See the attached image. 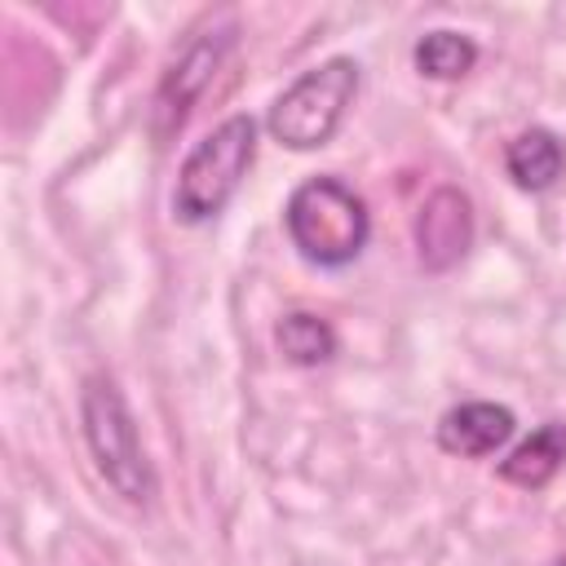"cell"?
Here are the masks:
<instances>
[{
  "label": "cell",
  "instance_id": "6da1fadb",
  "mask_svg": "<svg viewBox=\"0 0 566 566\" xmlns=\"http://www.w3.org/2000/svg\"><path fill=\"white\" fill-rule=\"evenodd\" d=\"M287 239L314 265H349L371 234V217L363 195H354L340 177H310L287 199Z\"/></svg>",
  "mask_w": 566,
  "mask_h": 566
},
{
  "label": "cell",
  "instance_id": "7a4b0ae2",
  "mask_svg": "<svg viewBox=\"0 0 566 566\" xmlns=\"http://www.w3.org/2000/svg\"><path fill=\"white\" fill-rule=\"evenodd\" d=\"M80 416H84V442L106 486L124 495L128 504H146L155 495V473H150V460L142 451V438H137V424H133V411L119 385L111 376H88Z\"/></svg>",
  "mask_w": 566,
  "mask_h": 566
},
{
  "label": "cell",
  "instance_id": "3957f363",
  "mask_svg": "<svg viewBox=\"0 0 566 566\" xmlns=\"http://www.w3.org/2000/svg\"><path fill=\"white\" fill-rule=\"evenodd\" d=\"M252 159H256V119L252 115L221 119L186 155V164L177 172V190H172V212L181 221H190V226L217 217L234 199V190L248 177Z\"/></svg>",
  "mask_w": 566,
  "mask_h": 566
},
{
  "label": "cell",
  "instance_id": "277c9868",
  "mask_svg": "<svg viewBox=\"0 0 566 566\" xmlns=\"http://www.w3.org/2000/svg\"><path fill=\"white\" fill-rule=\"evenodd\" d=\"M358 93V62L354 57H327L314 71L296 75L270 106V137L292 150L327 146L354 106Z\"/></svg>",
  "mask_w": 566,
  "mask_h": 566
},
{
  "label": "cell",
  "instance_id": "5b68a950",
  "mask_svg": "<svg viewBox=\"0 0 566 566\" xmlns=\"http://www.w3.org/2000/svg\"><path fill=\"white\" fill-rule=\"evenodd\" d=\"M473 248V203L464 190L442 186L416 212V256L429 274L451 270Z\"/></svg>",
  "mask_w": 566,
  "mask_h": 566
},
{
  "label": "cell",
  "instance_id": "8992f818",
  "mask_svg": "<svg viewBox=\"0 0 566 566\" xmlns=\"http://www.w3.org/2000/svg\"><path fill=\"white\" fill-rule=\"evenodd\" d=\"M230 44H234V27L203 31V35L172 62V71H168L164 84H159V115H164V124H181V119H186L190 102L208 88V80L217 75L221 57L230 53Z\"/></svg>",
  "mask_w": 566,
  "mask_h": 566
},
{
  "label": "cell",
  "instance_id": "52a82bcc",
  "mask_svg": "<svg viewBox=\"0 0 566 566\" xmlns=\"http://www.w3.org/2000/svg\"><path fill=\"white\" fill-rule=\"evenodd\" d=\"M513 411L500 402H460L438 420V447L451 455H491L513 438Z\"/></svg>",
  "mask_w": 566,
  "mask_h": 566
},
{
  "label": "cell",
  "instance_id": "ba28073f",
  "mask_svg": "<svg viewBox=\"0 0 566 566\" xmlns=\"http://www.w3.org/2000/svg\"><path fill=\"white\" fill-rule=\"evenodd\" d=\"M562 464H566V424L548 420L509 451V460L500 464V478L522 486V491H539L557 478Z\"/></svg>",
  "mask_w": 566,
  "mask_h": 566
},
{
  "label": "cell",
  "instance_id": "9c48e42d",
  "mask_svg": "<svg viewBox=\"0 0 566 566\" xmlns=\"http://www.w3.org/2000/svg\"><path fill=\"white\" fill-rule=\"evenodd\" d=\"M504 168L522 190H548L566 168V150L548 128H526L509 142Z\"/></svg>",
  "mask_w": 566,
  "mask_h": 566
},
{
  "label": "cell",
  "instance_id": "30bf717a",
  "mask_svg": "<svg viewBox=\"0 0 566 566\" xmlns=\"http://www.w3.org/2000/svg\"><path fill=\"white\" fill-rule=\"evenodd\" d=\"M274 336H279L283 358L296 363V367H318V363H327V358L336 354V332H332V323L318 318V314H310V310L283 314V323H279Z\"/></svg>",
  "mask_w": 566,
  "mask_h": 566
},
{
  "label": "cell",
  "instance_id": "8fae6325",
  "mask_svg": "<svg viewBox=\"0 0 566 566\" xmlns=\"http://www.w3.org/2000/svg\"><path fill=\"white\" fill-rule=\"evenodd\" d=\"M411 62H416V71L429 75V80H460V75L473 71L478 44H473L469 35H460V31H429V35L411 49Z\"/></svg>",
  "mask_w": 566,
  "mask_h": 566
}]
</instances>
